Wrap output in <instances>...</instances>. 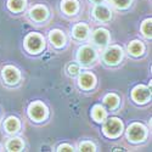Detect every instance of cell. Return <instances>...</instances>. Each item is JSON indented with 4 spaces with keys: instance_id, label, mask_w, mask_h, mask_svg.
Returning a JSON list of instances; mask_svg holds the SVG:
<instances>
[{
    "instance_id": "obj_1",
    "label": "cell",
    "mask_w": 152,
    "mask_h": 152,
    "mask_svg": "<svg viewBox=\"0 0 152 152\" xmlns=\"http://www.w3.org/2000/svg\"><path fill=\"white\" fill-rule=\"evenodd\" d=\"M122 128H123V124L119 119L111 118L104 125V133L110 137H115L122 133Z\"/></svg>"
},
{
    "instance_id": "obj_2",
    "label": "cell",
    "mask_w": 152,
    "mask_h": 152,
    "mask_svg": "<svg viewBox=\"0 0 152 152\" xmlns=\"http://www.w3.org/2000/svg\"><path fill=\"white\" fill-rule=\"evenodd\" d=\"M44 45V40L40 35L38 34H29L26 38V48L29 50L31 53L37 54L38 51H40Z\"/></svg>"
},
{
    "instance_id": "obj_3",
    "label": "cell",
    "mask_w": 152,
    "mask_h": 152,
    "mask_svg": "<svg viewBox=\"0 0 152 152\" xmlns=\"http://www.w3.org/2000/svg\"><path fill=\"white\" fill-rule=\"evenodd\" d=\"M128 137L132 141H134V142L144 140V137H145V128L141 124H137V123L132 124L129 126V129H128Z\"/></svg>"
},
{
    "instance_id": "obj_4",
    "label": "cell",
    "mask_w": 152,
    "mask_h": 152,
    "mask_svg": "<svg viewBox=\"0 0 152 152\" xmlns=\"http://www.w3.org/2000/svg\"><path fill=\"white\" fill-rule=\"evenodd\" d=\"M28 112H29L31 118H33V119L37 121V122H39V121L44 119V117H45V115H46V108H45V106H44L43 104H40V102H34V104H32V105L29 106Z\"/></svg>"
},
{
    "instance_id": "obj_5",
    "label": "cell",
    "mask_w": 152,
    "mask_h": 152,
    "mask_svg": "<svg viewBox=\"0 0 152 152\" xmlns=\"http://www.w3.org/2000/svg\"><path fill=\"white\" fill-rule=\"evenodd\" d=\"M122 58V50L118 46H111L110 49L106 50L105 53V61L111 65L118 63L119 60Z\"/></svg>"
},
{
    "instance_id": "obj_6",
    "label": "cell",
    "mask_w": 152,
    "mask_h": 152,
    "mask_svg": "<svg viewBox=\"0 0 152 152\" xmlns=\"http://www.w3.org/2000/svg\"><path fill=\"white\" fill-rule=\"evenodd\" d=\"M133 99L136 101V102H140V104H144L150 99L151 96V93L150 90L147 89L146 86L144 85H140V86H136L135 89L133 90V94H132Z\"/></svg>"
},
{
    "instance_id": "obj_7",
    "label": "cell",
    "mask_w": 152,
    "mask_h": 152,
    "mask_svg": "<svg viewBox=\"0 0 152 152\" xmlns=\"http://www.w3.org/2000/svg\"><path fill=\"white\" fill-rule=\"evenodd\" d=\"M95 58V50L90 46H83L78 53V60L82 63H90Z\"/></svg>"
},
{
    "instance_id": "obj_8",
    "label": "cell",
    "mask_w": 152,
    "mask_h": 152,
    "mask_svg": "<svg viewBox=\"0 0 152 152\" xmlns=\"http://www.w3.org/2000/svg\"><path fill=\"white\" fill-rule=\"evenodd\" d=\"M3 77H4V79L6 80V83H9V84H15V83L18 82L20 74H18V71H17L15 67L7 66V67H5L4 71H3Z\"/></svg>"
},
{
    "instance_id": "obj_9",
    "label": "cell",
    "mask_w": 152,
    "mask_h": 152,
    "mask_svg": "<svg viewBox=\"0 0 152 152\" xmlns=\"http://www.w3.org/2000/svg\"><path fill=\"white\" fill-rule=\"evenodd\" d=\"M110 40V35L106 29H97L94 33V42L99 46H105Z\"/></svg>"
},
{
    "instance_id": "obj_10",
    "label": "cell",
    "mask_w": 152,
    "mask_h": 152,
    "mask_svg": "<svg viewBox=\"0 0 152 152\" xmlns=\"http://www.w3.org/2000/svg\"><path fill=\"white\" fill-rule=\"evenodd\" d=\"M94 15L97 20L100 21H107L111 18V12L110 10L106 7V6H102V5H97L95 9H94Z\"/></svg>"
},
{
    "instance_id": "obj_11",
    "label": "cell",
    "mask_w": 152,
    "mask_h": 152,
    "mask_svg": "<svg viewBox=\"0 0 152 152\" xmlns=\"http://www.w3.org/2000/svg\"><path fill=\"white\" fill-rule=\"evenodd\" d=\"M31 17L35 21H44L48 17V11L44 6H35L31 10Z\"/></svg>"
},
{
    "instance_id": "obj_12",
    "label": "cell",
    "mask_w": 152,
    "mask_h": 152,
    "mask_svg": "<svg viewBox=\"0 0 152 152\" xmlns=\"http://www.w3.org/2000/svg\"><path fill=\"white\" fill-rule=\"evenodd\" d=\"M95 83V78L94 75L90 73H83L79 77V85L83 89H90Z\"/></svg>"
},
{
    "instance_id": "obj_13",
    "label": "cell",
    "mask_w": 152,
    "mask_h": 152,
    "mask_svg": "<svg viewBox=\"0 0 152 152\" xmlns=\"http://www.w3.org/2000/svg\"><path fill=\"white\" fill-rule=\"evenodd\" d=\"M5 129L7 133H16L20 128V123L16 117H10L5 121Z\"/></svg>"
},
{
    "instance_id": "obj_14",
    "label": "cell",
    "mask_w": 152,
    "mask_h": 152,
    "mask_svg": "<svg viewBox=\"0 0 152 152\" xmlns=\"http://www.w3.org/2000/svg\"><path fill=\"white\" fill-rule=\"evenodd\" d=\"M77 1L75 0H65L62 3V10L66 12L67 15H73L75 11H77Z\"/></svg>"
},
{
    "instance_id": "obj_15",
    "label": "cell",
    "mask_w": 152,
    "mask_h": 152,
    "mask_svg": "<svg viewBox=\"0 0 152 152\" xmlns=\"http://www.w3.org/2000/svg\"><path fill=\"white\" fill-rule=\"evenodd\" d=\"M50 40L56 46H62L65 44V37H63V34L60 31H53L50 33Z\"/></svg>"
},
{
    "instance_id": "obj_16",
    "label": "cell",
    "mask_w": 152,
    "mask_h": 152,
    "mask_svg": "<svg viewBox=\"0 0 152 152\" xmlns=\"http://www.w3.org/2000/svg\"><path fill=\"white\" fill-rule=\"evenodd\" d=\"M73 34L77 39H85L86 35H88V27L85 24H77L73 29Z\"/></svg>"
},
{
    "instance_id": "obj_17",
    "label": "cell",
    "mask_w": 152,
    "mask_h": 152,
    "mask_svg": "<svg viewBox=\"0 0 152 152\" xmlns=\"http://www.w3.org/2000/svg\"><path fill=\"white\" fill-rule=\"evenodd\" d=\"M128 49H129V53L133 56H139V55H141L142 51H144V46L140 42H132L129 44Z\"/></svg>"
},
{
    "instance_id": "obj_18",
    "label": "cell",
    "mask_w": 152,
    "mask_h": 152,
    "mask_svg": "<svg viewBox=\"0 0 152 152\" xmlns=\"http://www.w3.org/2000/svg\"><path fill=\"white\" fill-rule=\"evenodd\" d=\"M6 147H7L9 151H15V152L16 151H21L23 148V142H22L21 139H18V137L11 139V140L7 142Z\"/></svg>"
},
{
    "instance_id": "obj_19",
    "label": "cell",
    "mask_w": 152,
    "mask_h": 152,
    "mask_svg": "<svg viewBox=\"0 0 152 152\" xmlns=\"http://www.w3.org/2000/svg\"><path fill=\"white\" fill-rule=\"evenodd\" d=\"M106 117V112L104 111V108L96 105L94 108H93V118L96 121V122H101L104 121V118Z\"/></svg>"
},
{
    "instance_id": "obj_20",
    "label": "cell",
    "mask_w": 152,
    "mask_h": 152,
    "mask_svg": "<svg viewBox=\"0 0 152 152\" xmlns=\"http://www.w3.org/2000/svg\"><path fill=\"white\" fill-rule=\"evenodd\" d=\"M24 4H26V0H9V9L11 11H21L24 7Z\"/></svg>"
},
{
    "instance_id": "obj_21",
    "label": "cell",
    "mask_w": 152,
    "mask_h": 152,
    "mask_svg": "<svg viewBox=\"0 0 152 152\" xmlns=\"http://www.w3.org/2000/svg\"><path fill=\"white\" fill-rule=\"evenodd\" d=\"M104 104L108 107V108H115L118 105V97L115 94H108L105 99H104Z\"/></svg>"
},
{
    "instance_id": "obj_22",
    "label": "cell",
    "mask_w": 152,
    "mask_h": 152,
    "mask_svg": "<svg viewBox=\"0 0 152 152\" xmlns=\"http://www.w3.org/2000/svg\"><path fill=\"white\" fill-rule=\"evenodd\" d=\"M141 31H142V33H144L145 37L151 38V20H146V21L142 23Z\"/></svg>"
},
{
    "instance_id": "obj_23",
    "label": "cell",
    "mask_w": 152,
    "mask_h": 152,
    "mask_svg": "<svg viewBox=\"0 0 152 152\" xmlns=\"http://www.w3.org/2000/svg\"><path fill=\"white\" fill-rule=\"evenodd\" d=\"M79 151H83V152H89V151H95V146L91 144V142H82L79 145Z\"/></svg>"
},
{
    "instance_id": "obj_24",
    "label": "cell",
    "mask_w": 152,
    "mask_h": 152,
    "mask_svg": "<svg viewBox=\"0 0 152 152\" xmlns=\"http://www.w3.org/2000/svg\"><path fill=\"white\" fill-rule=\"evenodd\" d=\"M112 1V4L115 5L116 7H121V9H124V7H126L129 4H130V1L132 0H111Z\"/></svg>"
},
{
    "instance_id": "obj_25",
    "label": "cell",
    "mask_w": 152,
    "mask_h": 152,
    "mask_svg": "<svg viewBox=\"0 0 152 152\" xmlns=\"http://www.w3.org/2000/svg\"><path fill=\"white\" fill-rule=\"evenodd\" d=\"M68 72H69V74L74 75L79 72V67L77 65H71V66H68Z\"/></svg>"
},
{
    "instance_id": "obj_26",
    "label": "cell",
    "mask_w": 152,
    "mask_h": 152,
    "mask_svg": "<svg viewBox=\"0 0 152 152\" xmlns=\"http://www.w3.org/2000/svg\"><path fill=\"white\" fill-rule=\"evenodd\" d=\"M57 151H60V152H71V151H73V148L69 145H61V146H58Z\"/></svg>"
},
{
    "instance_id": "obj_27",
    "label": "cell",
    "mask_w": 152,
    "mask_h": 152,
    "mask_svg": "<svg viewBox=\"0 0 152 152\" xmlns=\"http://www.w3.org/2000/svg\"><path fill=\"white\" fill-rule=\"evenodd\" d=\"M91 1H94V3H101V1H104V0H91Z\"/></svg>"
}]
</instances>
